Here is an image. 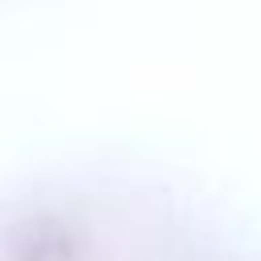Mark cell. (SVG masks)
Masks as SVG:
<instances>
[{"label":"cell","mask_w":261,"mask_h":261,"mask_svg":"<svg viewBox=\"0 0 261 261\" xmlns=\"http://www.w3.org/2000/svg\"><path fill=\"white\" fill-rule=\"evenodd\" d=\"M8 261H77V249L61 224L29 220L8 241Z\"/></svg>","instance_id":"6da1fadb"}]
</instances>
